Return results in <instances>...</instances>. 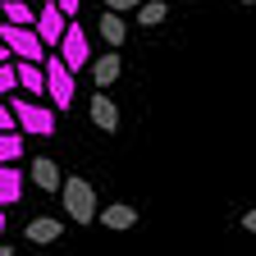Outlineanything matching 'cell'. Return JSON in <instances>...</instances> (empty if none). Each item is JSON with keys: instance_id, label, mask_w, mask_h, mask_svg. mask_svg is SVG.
Wrapping results in <instances>:
<instances>
[{"instance_id": "ffe728a7", "label": "cell", "mask_w": 256, "mask_h": 256, "mask_svg": "<svg viewBox=\"0 0 256 256\" xmlns=\"http://www.w3.org/2000/svg\"><path fill=\"white\" fill-rule=\"evenodd\" d=\"M18 119H14V106H0V133H5V128H14Z\"/></svg>"}, {"instance_id": "ba28073f", "label": "cell", "mask_w": 256, "mask_h": 256, "mask_svg": "<svg viewBox=\"0 0 256 256\" xmlns=\"http://www.w3.org/2000/svg\"><path fill=\"white\" fill-rule=\"evenodd\" d=\"M32 183H37L42 192H60L64 188V174H60V165H55L50 156H37V160H32Z\"/></svg>"}, {"instance_id": "5b68a950", "label": "cell", "mask_w": 256, "mask_h": 256, "mask_svg": "<svg viewBox=\"0 0 256 256\" xmlns=\"http://www.w3.org/2000/svg\"><path fill=\"white\" fill-rule=\"evenodd\" d=\"M14 119L23 133H37V138H50L55 133V110L37 106V101H14Z\"/></svg>"}, {"instance_id": "4316f807", "label": "cell", "mask_w": 256, "mask_h": 256, "mask_svg": "<svg viewBox=\"0 0 256 256\" xmlns=\"http://www.w3.org/2000/svg\"><path fill=\"white\" fill-rule=\"evenodd\" d=\"M242 5H252V0H242Z\"/></svg>"}, {"instance_id": "9a60e30c", "label": "cell", "mask_w": 256, "mask_h": 256, "mask_svg": "<svg viewBox=\"0 0 256 256\" xmlns=\"http://www.w3.org/2000/svg\"><path fill=\"white\" fill-rule=\"evenodd\" d=\"M23 160V138H18V128H5L0 133V165H18Z\"/></svg>"}, {"instance_id": "2e32d148", "label": "cell", "mask_w": 256, "mask_h": 256, "mask_svg": "<svg viewBox=\"0 0 256 256\" xmlns=\"http://www.w3.org/2000/svg\"><path fill=\"white\" fill-rule=\"evenodd\" d=\"M5 23L37 28V10H32V5H23V0H5Z\"/></svg>"}, {"instance_id": "ac0fdd59", "label": "cell", "mask_w": 256, "mask_h": 256, "mask_svg": "<svg viewBox=\"0 0 256 256\" xmlns=\"http://www.w3.org/2000/svg\"><path fill=\"white\" fill-rule=\"evenodd\" d=\"M14 82H18V69H14V60H10V64H0V96H10Z\"/></svg>"}, {"instance_id": "cb8c5ba5", "label": "cell", "mask_w": 256, "mask_h": 256, "mask_svg": "<svg viewBox=\"0 0 256 256\" xmlns=\"http://www.w3.org/2000/svg\"><path fill=\"white\" fill-rule=\"evenodd\" d=\"M0 256H14V252H10V247H5V242H0Z\"/></svg>"}, {"instance_id": "52a82bcc", "label": "cell", "mask_w": 256, "mask_h": 256, "mask_svg": "<svg viewBox=\"0 0 256 256\" xmlns=\"http://www.w3.org/2000/svg\"><path fill=\"white\" fill-rule=\"evenodd\" d=\"M92 124L101 128V133H119V106H114V96H106V92L92 96Z\"/></svg>"}, {"instance_id": "30bf717a", "label": "cell", "mask_w": 256, "mask_h": 256, "mask_svg": "<svg viewBox=\"0 0 256 256\" xmlns=\"http://www.w3.org/2000/svg\"><path fill=\"white\" fill-rule=\"evenodd\" d=\"M18 87L32 92V96H42L46 92V60H18Z\"/></svg>"}, {"instance_id": "44dd1931", "label": "cell", "mask_w": 256, "mask_h": 256, "mask_svg": "<svg viewBox=\"0 0 256 256\" xmlns=\"http://www.w3.org/2000/svg\"><path fill=\"white\" fill-rule=\"evenodd\" d=\"M242 229H247V234H256V206H252V210L242 215Z\"/></svg>"}, {"instance_id": "d4e9b609", "label": "cell", "mask_w": 256, "mask_h": 256, "mask_svg": "<svg viewBox=\"0 0 256 256\" xmlns=\"http://www.w3.org/2000/svg\"><path fill=\"white\" fill-rule=\"evenodd\" d=\"M0 23H5V0H0Z\"/></svg>"}, {"instance_id": "6da1fadb", "label": "cell", "mask_w": 256, "mask_h": 256, "mask_svg": "<svg viewBox=\"0 0 256 256\" xmlns=\"http://www.w3.org/2000/svg\"><path fill=\"white\" fill-rule=\"evenodd\" d=\"M74 78H78V74L64 64V55L50 50V55H46V92H50L55 110H69V106H74Z\"/></svg>"}, {"instance_id": "8992f818", "label": "cell", "mask_w": 256, "mask_h": 256, "mask_svg": "<svg viewBox=\"0 0 256 256\" xmlns=\"http://www.w3.org/2000/svg\"><path fill=\"white\" fill-rule=\"evenodd\" d=\"M60 55H64V64H69L74 74L87 69L92 50H87V32H82V23H69V32H64V42H60Z\"/></svg>"}, {"instance_id": "484cf974", "label": "cell", "mask_w": 256, "mask_h": 256, "mask_svg": "<svg viewBox=\"0 0 256 256\" xmlns=\"http://www.w3.org/2000/svg\"><path fill=\"white\" fill-rule=\"evenodd\" d=\"M0 234H5V215H0Z\"/></svg>"}, {"instance_id": "5bb4252c", "label": "cell", "mask_w": 256, "mask_h": 256, "mask_svg": "<svg viewBox=\"0 0 256 256\" xmlns=\"http://www.w3.org/2000/svg\"><path fill=\"white\" fill-rule=\"evenodd\" d=\"M101 224H106V229H133V224H138V210L124 206V202L119 206H106L101 210Z\"/></svg>"}, {"instance_id": "7c38bea8", "label": "cell", "mask_w": 256, "mask_h": 256, "mask_svg": "<svg viewBox=\"0 0 256 256\" xmlns=\"http://www.w3.org/2000/svg\"><path fill=\"white\" fill-rule=\"evenodd\" d=\"M60 234H64V224H60V220H32V224H28V242H37V247L60 242Z\"/></svg>"}, {"instance_id": "4fadbf2b", "label": "cell", "mask_w": 256, "mask_h": 256, "mask_svg": "<svg viewBox=\"0 0 256 256\" xmlns=\"http://www.w3.org/2000/svg\"><path fill=\"white\" fill-rule=\"evenodd\" d=\"M101 37H106L114 50L124 46V37H128V23H124V14H119V10H106V14H101Z\"/></svg>"}, {"instance_id": "8fae6325", "label": "cell", "mask_w": 256, "mask_h": 256, "mask_svg": "<svg viewBox=\"0 0 256 256\" xmlns=\"http://www.w3.org/2000/svg\"><path fill=\"white\" fill-rule=\"evenodd\" d=\"M124 74V60L110 50V55H101V60H92V78H96V87H110L114 78Z\"/></svg>"}, {"instance_id": "3957f363", "label": "cell", "mask_w": 256, "mask_h": 256, "mask_svg": "<svg viewBox=\"0 0 256 256\" xmlns=\"http://www.w3.org/2000/svg\"><path fill=\"white\" fill-rule=\"evenodd\" d=\"M60 197H64V210H69L74 224H92L96 220V192H92L87 178H64Z\"/></svg>"}, {"instance_id": "7a4b0ae2", "label": "cell", "mask_w": 256, "mask_h": 256, "mask_svg": "<svg viewBox=\"0 0 256 256\" xmlns=\"http://www.w3.org/2000/svg\"><path fill=\"white\" fill-rule=\"evenodd\" d=\"M0 42L10 46V55L14 60H46L50 50H46V42L37 37V28H18V23H0Z\"/></svg>"}, {"instance_id": "7402d4cb", "label": "cell", "mask_w": 256, "mask_h": 256, "mask_svg": "<svg viewBox=\"0 0 256 256\" xmlns=\"http://www.w3.org/2000/svg\"><path fill=\"white\" fill-rule=\"evenodd\" d=\"M55 5H60V10H64V14H69V18H74V14H78V0H55Z\"/></svg>"}, {"instance_id": "603a6c76", "label": "cell", "mask_w": 256, "mask_h": 256, "mask_svg": "<svg viewBox=\"0 0 256 256\" xmlns=\"http://www.w3.org/2000/svg\"><path fill=\"white\" fill-rule=\"evenodd\" d=\"M10 60H14V55H10V46H5V42H0V64H10Z\"/></svg>"}, {"instance_id": "d6986e66", "label": "cell", "mask_w": 256, "mask_h": 256, "mask_svg": "<svg viewBox=\"0 0 256 256\" xmlns=\"http://www.w3.org/2000/svg\"><path fill=\"white\" fill-rule=\"evenodd\" d=\"M142 0H106V10H119V14H128V10H138Z\"/></svg>"}, {"instance_id": "e0dca14e", "label": "cell", "mask_w": 256, "mask_h": 256, "mask_svg": "<svg viewBox=\"0 0 256 256\" xmlns=\"http://www.w3.org/2000/svg\"><path fill=\"white\" fill-rule=\"evenodd\" d=\"M165 0H142V5H138V23H146V28H160V23H165Z\"/></svg>"}, {"instance_id": "277c9868", "label": "cell", "mask_w": 256, "mask_h": 256, "mask_svg": "<svg viewBox=\"0 0 256 256\" xmlns=\"http://www.w3.org/2000/svg\"><path fill=\"white\" fill-rule=\"evenodd\" d=\"M64 32H69V14H64L55 0H46V5L37 10V37L46 42V50H60Z\"/></svg>"}, {"instance_id": "9c48e42d", "label": "cell", "mask_w": 256, "mask_h": 256, "mask_svg": "<svg viewBox=\"0 0 256 256\" xmlns=\"http://www.w3.org/2000/svg\"><path fill=\"white\" fill-rule=\"evenodd\" d=\"M18 197H23V170L0 165V210H5V206H18Z\"/></svg>"}]
</instances>
